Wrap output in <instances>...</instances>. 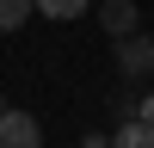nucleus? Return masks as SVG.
Wrapping results in <instances>:
<instances>
[{
    "label": "nucleus",
    "instance_id": "9",
    "mask_svg": "<svg viewBox=\"0 0 154 148\" xmlns=\"http://www.w3.org/2000/svg\"><path fill=\"white\" fill-rule=\"evenodd\" d=\"M142 123H154V93H148V99H142Z\"/></svg>",
    "mask_w": 154,
    "mask_h": 148
},
{
    "label": "nucleus",
    "instance_id": "5",
    "mask_svg": "<svg viewBox=\"0 0 154 148\" xmlns=\"http://www.w3.org/2000/svg\"><path fill=\"white\" fill-rule=\"evenodd\" d=\"M31 12H37V0H0V31H19Z\"/></svg>",
    "mask_w": 154,
    "mask_h": 148
},
{
    "label": "nucleus",
    "instance_id": "10",
    "mask_svg": "<svg viewBox=\"0 0 154 148\" xmlns=\"http://www.w3.org/2000/svg\"><path fill=\"white\" fill-rule=\"evenodd\" d=\"M0 111H6V99H0Z\"/></svg>",
    "mask_w": 154,
    "mask_h": 148
},
{
    "label": "nucleus",
    "instance_id": "8",
    "mask_svg": "<svg viewBox=\"0 0 154 148\" xmlns=\"http://www.w3.org/2000/svg\"><path fill=\"white\" fill-rule=\"evenodd\" d=\"M80 148H111V136H105V130H99V136H86V142H80Z\"/></svg>",
    "mask_w": 154,
    "mask_h": 148
},
{
    "label": "nucleus",
    "instance_id": "7",
    "mask_svg": "<svg viewBox=\"0 0 154 148\" xmlns=\"http://www.w3.org/2000/svg\"><path fill=\"white\" fill-rule=\"evenodd\" d=\"M111 117H117V123H136V117H142V99L117 93V99H111Z\"/></svg>",
    "mask_w": 154,
    "mask_h": 148
},
{
    "label": "nucleus",
    "instance_id": "6",
    "mask_svg": "<svg viewBox=\"0 0 154 148\" xmlns=\"http://www.w3.org/2000/svg\"><path fill=\"white\" fill-rule=\"evenodd\" d=\"M37 12H49V19H80L86 0H37Z\"/></svg>",
    "mask_w": 154,
    "mask_h": 148
},
{
    "label": "nucleus",
    "instance_id": "3",
    "mask_svg": "<svg viewBox=\"0 0 154 148\" xmlns=\"http://www.w3.org/2000/svg\"><path fill=\"white\" fill-rule=\"evenodd\" d=\"M99 25L111 31V43L117 37H136V0H105L99 6Z\"/></svg>",
    "mask_w": 154,
    "mask_h": 148
},
{
    "label": "nucleus",
    "instance_id": "1",
    "mask_svg": "<svg viewBox=\"0 0 154 148\" xmlns=\"http://www.w3.org/2000/svg\"><path fill=\"white\" fill-rule=\"evenodd\" d=\"M0 148H43V130H37L31 111H0Z\"/></svg>",
    "mask_w": 154,
    "mask_h": 148
},
{
    "label": "nucleus",
    "instance_id": "2",
    "mask_svg": "<svg viewBox=\"0 0 154 148\" xmlns=\"http://www.w3.org/2000/svg\"><path fill=\"white\" fill-rule=\"evenodd\" d=\"M154 68V37H117V74L123 80H142Z\"/></svg>",
    "mask_w": 154,
    "mask_h": 148
},
{
    "label": "nucleus",
    "instance_id": "4",
    "mask_svg": "<svg viewBox=\"0 0 154 148\" xmlns=\"http://www.w3.org/2000/svg\"><path fill=\"white\" fill-rule=\"evenodd\" d=\"M111 148H154V123H117V130H111Z\"/></svg>",
    "mask_w": 154,
    "mask_h": 148
}]
</instances>
